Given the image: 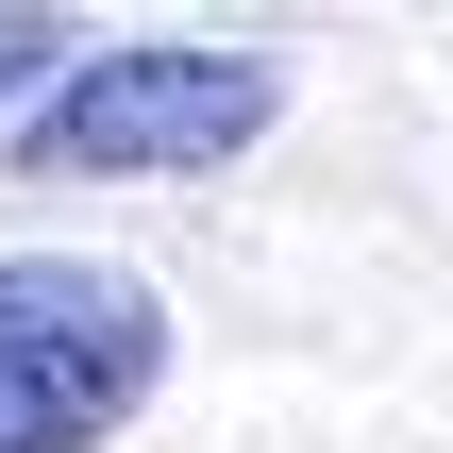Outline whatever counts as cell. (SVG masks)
Returning a JSON list of instances; mask_svg holds the SVG:
<instances>
[{
	"label": "cell",
	"instance_id": "6da1fadb",
	"mask_svg": "<svg viewBox=\"0 0 453 453\" xmlns=\"http://www.w3.org/2000/svg\"><path fill=\"white\" fill-rule=\"evenodd\" d=\"M269 118H286L269 50L134 34V50H67L17 101V168H50V185H168V168H235Z\"/></svg>",
	"mask_w": 453,
	"mask_h": 453
},
{
	"label": "cell",
	"instance_id": "7a4b0ae2",
	"mask_svg": "<svg viewBox=\"0 0 453 453\" xmlns=\"http://www.w3.org/2000/svg\"><path fill=\"white\" fill-rule=\"evenodd\" d=\"M168 387V303L84 252H0V453H101Z\"/></svg>",
	"mask_w": 453,
	"mask_h": 453
},
{
	"label": "cell",
	"instance_id": "3957f363",
	"mask_svg": "<svg viewBox=\"0 0 453 453\" xmlns=\"http://www.w3.org/2000/svg\"><path fill=\"white\" fill-rule=\"evenodd\" d=\"M67 50H84V34H67V17H0V101H34V84H50V67H67Z\"/></svg>",
	"mask_w": 453,
	"mask_h": 453
}]
</instances>
